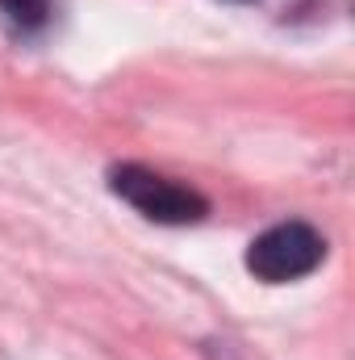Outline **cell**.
Returning a JSON list of instances; mask_svg holds the SVG:
<instances>
[{
	"label": "cell",
	"instance_id": "1",
	"mask_svg": "<svg viewBox=\"0 0 355 360\" xmlns=\"http://www.w3.org/2000/svg\"><path fill=\"white\" fill-rule=\"evenodd\" d=\"M109 188L130 210H138L142 218H151L159 226H192V222H201L209 214V201L196 188L176 184V180L142 168V164H117L109 172Z\"/></svg>",
	"mask_w": 355,
	"mask_h": 360
},
{
	"label": "cell",
	"instance_id": "2",
	"mask_svg": "<svg viewBox=\"0 0 355 360\" xmlns=\"http://www.w3.org/2000/svg\"><path fill=\"white\" fill-rule=\"evenodd\" d=\"M326 260V239L309 222H276L247 248V272L264 285L301 281Z\"/></svg>",
	"mask_w": 355,
	"mask_h": 360
},
{
	"label": "cell",
	"instance_id": "3",
	"mask_svg": "<svg viewBox=\"0 0 355 360\" xmlns=\"http://www.w3.org/2000/svg\"><path fill=\"white\" fill-rule=\"evenodd\" d=\"M55 4L51 0H0V17L13 34H38L51 25Z\"/></svg>",
	"mask_w": 355,
	"mask_h": 360
}]
</instances>
